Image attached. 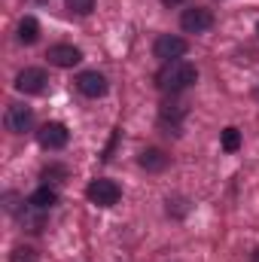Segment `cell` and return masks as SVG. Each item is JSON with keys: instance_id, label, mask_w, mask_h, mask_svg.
<instances>
[{"instance_id": "16", "label": "cell", "mask_w": 259, "mask_h": 262, "mask_svg": "<svg viewBox=\"0 0 259 262\" xmlns=\"http://www.w3.org/2000/svg\"><path fill=\"white\" fill-rule=\"evenodd\" d=\"M165 6H177V3H183V0H162Z\"/></svg>"}, {"instance_id": "9", "label": "cell", "mask_w": 259, "mask_h": 262, "mask_svg": "<svg viewBox=\"0 0 259 262\" xmlns=\"http://www.w3.org/2000/svg\"><path fill=\"white\" fill-rule=\"evenodd\" d=\"M76 89L85 95V98H101L107 92V79L98 73V70H85L76 76Z\"/></svg>"}, {"instance_id": "15", "label": "cell", "mask_w": 259, "mask_h": 262, "mask_svg": "<svg viewBox=\"0 0 259 262\" xmlns=\"http://www.w3.org/2000/svg\"><path fill=\"white\" fill-rule=\"evenodd\" d=\"M67 9L76 12V15H89L95 9V0H67Z\"/></svg>"}, {"instance_id": "13", "label": "cell", "mask_w": 259, "mask_h": 262, "mask_svg": "<svg viewBox=\"0 0 259 262\" xmlns=\"http://www.w3.org/2000/svg\"><path fill=\"white\" fill-rule=\"evenodd\" d=\"M238 146H241V131L238 128H226L223 131V149H226V152H235Z\"/></svg>"}, {"instance_id": "1", "label": "cell", "mask_w": 259, "mask_h": 262, "mask_svg": "<svg viewBox=\"0 0 259 262\" xmlns=\"http://www.w3.org/2000/svg\"><path fill=\"white\" fill-rule=\"evenodd\" d=\"M156 79H159V89H165V92L174 95V92H183V89L195 85L198 70H195V64H189V61H168Z\"/></svg>"}, {"instance_id": "8", "label": "cell", "mask_w": 259, "mask_h": 262, "mask_svg": "<svg viewBox=\"0 0 259 262\" xmlns=\"http://www.w3.org/2000/svg\"><path fill=\"white\" fill-rule=\"evenodd\" d=\"M46 58H49V64H55V67H73L82 61V52L76 46H70V43H55V46H49Z\"/></svg>"}, {"instance_id": "2", "label": "cell", "mask_w": 259, "mask_h": 262, "mask_svg": "<svg viewBox=\"0 0 259 262\" xmlns=\"http://www.w3.org/2000/svg\"><path fill=\"white\" fill-rule=\"evenodd\" d=\"M186 40L183 37H177V34H162L159 40H156V46H153V52H156V58H162L165 64L168 61H180V55H186Z\"/></svg>"}, {"instance_id": "5", "label": "cell", "mask_w": 259, "mask_h": 262, "mask_svg": "<svg viewBox=\"0 0 259 262\" xmlns=\"http://www.w3.org/2000/svg\"><path fill=\"white\" fill-rule=\"evenodd\" d=\"M210 25H213V12L204 9V6H189V9H183V15H180V28H183L186 34H201V31H207Z\"/></svg>"}, {"instance_id": "4", "label": "cell", "mask_w": 259, "mask_h": 262, "mask_svg": "<svg viewBox=\"0 0 259 262\" xmlns=\"http://www.w3.org/2000/svg\"><path fill=\"white\" fill-rule=\"evenodd\" d=\"M46 82H49V76H46V70H40V67H25V70L15 76V89L25 92V95H43V92H46Z\"/></svg>"}, {"instance_id": "10", "label": "cell", "mask_w": 259, "mask_h": 262, "mask_svg": "<svg viewBox=\"0 0 259 262\" xmlns=\"http://www.w3.org/2000/svg\"><path fill=\"white\" fill-rule=\"evenodd\" d=\"M168 165V156L162 152V149H143L140 152V168H146V171H162Z\"/></svg>"}, {"instance_id": "18", "label": "cell", "mask_w": 259, "mask_h": 262, "mask_svg": "<svg viewBox=\"0 0 259 262\" xmlns=\"http://www.w3.org/2000/svg\"><path fill=\"white\" fill-rule=\"evenodd\" d=\"M256 34H259V25H256Z\"/></svg>"}, {"instance_id": "7", "label": "cell", "mask_w": 259, "mask_h": 262, "mask_svg": "<svg viewBox=\"0 0 259 262\" xmlns=\"http://www.w3.org/2000/svg\"><path fill=\"white\" fill-rule=\"evenodd\" d=\"M31 125H34L31 107H25V104H9V110H6V128L12 131V134H25V131H31Z\"/></svg>"}, {"instance_id": "12", "label": "cell", "mask_w": 259, "mask_h": 262, "mask_svg": "<svg viewBox=\"0 0 259 262\" xmlns=\"http://www.w3.org/2000/svg\"><path fill=\"white\" fill-rule=\"evenodd\" d=\"M58 201V192L55 189H49V186H40L34 195L28 198V204H34V207H40V210H49L52 204Z\"/></svg>"}, {"instance_id": "14", "label": "cell", "mask_w": 259, "mask_h": 262, "mask_svg": "<svg viewBox=\"0 0 259 262\" xmlns=\"http://www.w3.org/2000/svg\"><path fill=\"white\" fill-rule=\"evenodd\" d=\"M9 262H40V256H37L34 247H15L12 256H9Z\"/></svg>"}, {"instance_id": "6", "label": "cell", "mask_w": 259, "mask_h": 262, "mask_svg": "<svg viewBox=\"0 0 259 262\" xmlns=\"http://www.w3.org/2000/svg\"><path fill=\"white\" fill-rule=\"evenodd\" d=\"M37 140H40L43 149H61V146H67V140H70V131L61 122H46L43 128L37 131Z\"/></svg>"}, {"instance_id": "11", "label": "cell", "mask_w": 259, "mask_h": 262, "mask_svg": "<svg viewBox=\"0 0 259 262\" xmlns=\"http://www.w3.org/2000/svg\"><path fill=\"white\" fill-rule=\"evenodd\" d=\"M37 37H40V25H37V18H34V15H25L21 25H18V40L31 46V43H37Z\"/></svg>"}, {"instance_id": "3", "label": "cell", "mask_w": 259, "mask_h": 262, "mask_svg": "<svg viewBox=\"0 0 259 262\" xmlns=\"http://www.w3.org/2000/svg\"><path fill=\"white\" fill-rule=\"evenodd\" d=\"M85 195H89L92 204H98V207H113L119 201V186L113 180H92L89 189H85Z\"/></svg>"}, {"instance_id": "17", "label": "cell", "mask_w": 259, "mask_h": 262, "mask_svg": "<svg viewBox=\"0 0 259 262\" xmlns=\"http://www.w3.org/2000/svg\"><path fill=\"white\" fill-rule=\"evenodd\" d=\"M253 262H259V250H253Z\"/></svg>"}]
</instances>
